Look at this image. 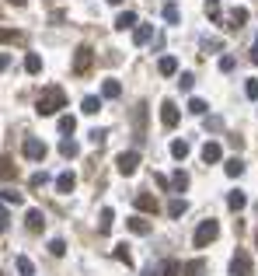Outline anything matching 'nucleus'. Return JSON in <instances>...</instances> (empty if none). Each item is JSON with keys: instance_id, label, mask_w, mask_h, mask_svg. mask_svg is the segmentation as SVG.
I'll list each match as a JSON object with an SVG mask.
<instances>
[{"instance_id": "1", "label": "nucleus", "mask_w": 258, "mask_h": 276, "mask_svg": "<svg viewBox=\"0 0 258 276\" xmlns=\"http://www.w3.org/2000/svg\"><path fill=\"white\" fill-rule=\"evenodd\" d=\"M60 109H66V91L56 87V84L42 87V95H39V102H35V112H39V116H53V112H60Z\"/></svg>"}, {"instance_id": "2", "label": "nucleus", "mask_w": 258, "mask_h": 276, "mask_svg": "<svg viewBox=\"0 0 258 276\" xmlns=\"http://www.w3.org/2000/svg\"><path fill=\"white\" fill-rule=\"evenodd\" d=\"M220 238V224L216 220H202L199 227H195V234H192V245L195 248H206L209 241H216Z\"/></svg>"}, {"instance_id": "3", "label": "nucleus", "mask_w": 258, "mask_h": 276, "mask_svg": "<svg viewBox=\"0 0 258 276\" xmlns=\"http://www.w3.org/2000/svg\"><path fill=\"white\" fill-rule=\"evenodd\" d=\"M230 276H251V255H248L244 248L234 252V259H230Z\"/></svg>"}, {"instance_id": "4", "label": "nucleus", "mask_w": 258, "mask_h": 276, "mask_svg": "<svg viewBox=\"0 0 258 276\" xmlns=\"http://www.w3.org/2000/svg\"><path fill=\"white\" fill-rule=\"evenodd\" d=\"M115 168H119V175H133V171L140 168V154H136V150H122V154L115 157Z\"/></svg>"}, {"instance_id": "5", "label": "nucleus", "mask_w": 258, "mask_h": 276, "mask_svg": "<svg viewBox=\"0 0 258 276\" xmlns=\"http://www.w3.org/2000/svg\"><path fill=\"white\" fill-rule=\"evenodd\" d=\"M21 150H25L28 161H42V157H46V143H42L39 137H28L25 143H21Z\"/></svg>"}, {"instance_id": "6", "label": "nucleus", "mask_w": 258, "mask_h": 276, "mask_svg": "<svg viewBox=\"0 0 258 276\" xmlns=\"http://www.w3.org/2000/svg\"><path fill=\"white\" fill-rule=\"evenodd\" d=\"M178 119H182L178 105H175V102H164V105H161V123H164V130H175Z\"/></svg>"}, {"instance_id": "7", "label": "nucleus", "mask_w": 258, "mask_h": 276, "mask_svg": "<svg viewBox=\"0 0 258 276\" xmlns=\"http://www.w3.org/2000/svg\"><path fill=\"white\" fill-rule=\"evenodd\" d=\"M91 63H94V53H91L87 46H80V49H77V56H73V73H87Z\"/></svg>"}, {"instance_id": "8", "label": "nucleus", "mask_w": 258, "mask_h": 276, "mask_svg": "<svg viewBox=\"0 0 258 276\" xmlns=\"http://www.w3.org/2000/svg\"><path fill=\"white\" fill-rule=\"evenodd\" d=\"M25 227H28L32 234H42V231H46V213H42V210H28V213H25Z\"/></svg>"}, {"instance_id": "9", "label": "nucleus", "mask_w": 258, "mask_h": 276, "mask_svg": "<svg viewBox=\"0 0 258 276\" xmlns=\"http://www.w3.org/2000/svg\"><path fill=\"white\" fill-rule=\"evenodd\" d=\"M28 35L18 32V28H0V46H25Z\"/></svg>"}, {"instance_id": "10", "label": "nucleus", "mask_w": 258, "mask_h": 276, "mask_svg": "<svg viewBox=\"0 0 258 276\" xmlns=\"http://www.w3.org/2000/svg\"><path fill=\"white\" fill-rule=\"evenodd\" d=\"M133 203H136V210H140V213H157V210H161L157 196H150V193H140Z\"/></svg>"}, {"instance_id": "11", "label": "nucleus", "mask_w": 258, "mask_h": 276, "mask_svg": "<svg viewBox=\"0 0 258 276\" xmlns=\"http://www.w3.org/2000/svg\"><path fill=\"white\" fill-rule=\"evenodd\" d=\"M227 21H230L227 28H234V32H237V28H244V25H248V7H234V11L227 14Z\"/></svg>"}, {"instance_id": "12", "label": "nucleus", "mask_w": 258, "mask_h": 276, "mask_svg": "<svg viewBox=\"0 0 258 276\" xmlns=\"http://www.w3.org/2000/svg\"><path fill=\"white\" fill-rule=\"evenodd\" d=\"M220 157H223V147H220L216 140H209V143L202 147V161H206V164H216Z\"/></svg>"}, {"instance_id": "13", "label": "nucleus", "mask_w": 258, "mask_h": 276, "mask_svg": "<svg viewBox=\"0 0 258 276\" xmlns=\"http://www.w3.org/2000/svg\"><path fill=\"white\" fill-rule=\"evenodd\" d=\"M73 186H77V175H73V171H63V175L56 178V193H60V196L73 193Z\"/></svg>"}, {"instance_id": "14", "label": "nucleus", "mask_w": 258, "mask_h": 276, "mask_svg": "<svg viewBox=\"0 0 258 276\" xmlns=\"http://www.w3.org/2000/svg\"><path fill=\"white\" fill-rule=\"evenodd\" d=\"M154 39V25H140V28H133V42L136 46H147Z\"/></svg>"}, {"instance_id": "15", "label": "nucleus", "mask_w": 258, "mask_h": 276, "mask_svg": "<svg viewBox=\"0 0 258 276\" xmlns=\"http://www.w3.org/2000/svg\"><path fill=\"white\" fill-rule=\"evenodd\" d=\"M60 154H63V157H77V154H80V143L73 137H63L60 140Z\"/></svg>"}, {"instance_id": "16", "label": "nucleus", "mask_w": 258, "mask_h": 276, "mask_svg": "<svg viewBox=\"0 0 258 276\" xmlns=\"http://www.w3.org/2000/svg\"><path fill=\"white\" fill-rule=\"evenodd\" d=\"M227 207H230L234 213H237V210H244V207H248V196H244L241 189H234V193L227 196Z\"/></svg>"}, {"instance_id": "17", "label": "nucleus", "mask_w": 258, "mask_h": 276, "mask_svg": "<svg viewBox=\"0 0 258 276\" xmlns=\"http://www.w3.org/2000/svg\"><path fill=\"white\" fill-rule=\"evenodd\" d=\"M157 70H161L164 77H171V73H178V60H175V56H161V60H157Z\"/></svg>"}, {"instance_id": "18", "label": "nucleus", "mask_w": 258, "mask_h": 276, "mask_svg": "<svg viewBox=\"0 0 258 276\" xmlns=\"http://www.w3.org/2000/svg\"><path fill=\"white\" fill-rule=\"evenodd\" d=\"M101 95H105V98H119V95H122V84H119L115 77H108V80L101 84Z\"/></svg>"}, {"instance_id": "19", "label": "nucleus", "mask_w": 258, "mask_h": 276, "mask_svg": "<svg viewBox=\"0 0 258 276\" xmlns=\"http://www.w3.org/2000/svg\"><path fill=\"white\" fill-rule=\"evenodd\" d=\"M80 109H84V116H98V112H101V98H94V95H87V98L80 102Z\"/></svg>"}, {"instance_id": "20", "label": "nucleus", "mask_w": 258, "mask_h": 276, "mask_svg": "<svg viewBox=\"0 0 258 276\" xmlns=\"http://www.w3.org/2000/svg\"><path fill=\"white\" fill-rule=\"evenodd\" d=\"M185 189H189V175L178 168V171L171 175V193H185Z\"/></svg>"}, {"instance_id": "21", "label": "nucleus", "mask_w": 258, "mask_h": 276, "mask_svg": "<svg viewBox=\"0 0 258 276\" xmlns=\"http://www.w3.org/2000/svg\"><path fill=\"white\" fill-rule=\"evenodd\" d=\"M25 70L28 73H42V56L39 53H25Z\"/></svg>"}, {"instance_id": "22", "label": "nucleus", "mask_w": 258, "mask_h": 276, "mask_svg": "<svg viewBox=\"0 0 258 276\" xmlns=\"http://www.w3.org/2000/svg\"><path fill=\"white\" fill-rule=\"evenodd\" d=\"M133 25H136V14H133V11H122V14L115 18V28H119V32H129Z\"/></svg>"}, {"instance_id": "23", "label": "nucleus", "mask_w": 258, "mask_h": 276, "mask_svg": "<svg viewBox=\"0 0 258 276\" xmlns=\"http://www.w3.org/2000/svg\"><path fill=\"white\" fill-rule=\"evenodd\" d=\"M223 171H227L230 178H237V175H244V161H241V157H230V161L223 164Z\"/></svg>"}, {"instance_id": "24", "label": "nucleus", "mask_w": 258, "mask_h": 276, "mask_svg": "<svg viewBox=\"0 0 258 276\" xmlns=\"http://www.w3.org/2000/svg\"><path fill=\"white\" fill-rule=\"evenodd\" d=\"M0 200H4V203H21L25 196H21V189H14V186H4V189H0Z\"/></svg>"}, {"instance_id": "25", "label": "nucleus", "mask_w": 258, "mask_h": 276, "mask_svg": "<svg viewBox=\"0 0 258 276\" xmlns=\"http://www.w3.org/2000/svg\"><path fill=\"white\" fill-rule=\"evenodd\" d=\"M171 157H175V161H185V157H189V143H185V140H175V143H171Z\"/></svg>"}, {"instance_id": "26", "label": "nucleus", "mask_w": 258, "mask_h": 276, "mask_svg": "<svg viewBox=\"0 0 258 276\" xmlns=\"http://www.w3.org/2000/svg\"><path fill=\"white\" fill-rule=\"evenodd\" d=\"M129 231H133V234H150V220L133 217V220H129Z\"/></svg>"}, {"instance_id": "27", "label": "nucleus", "mask_w": 258, "mask_h": 276, "mask_svg": "<svg viewBox=\"0 0 258 276\" xmlns=\"http://www.w3.org/2000/svg\"><path fill=\"white\" fill-rule=\"evenodd\" d=\"M14 175H18V168H14L7 157H0V182H11Z\"/></svg>"}, {"instance_id": "28", "label": "nucleus", "mask_w": 258, "mask_h": 276, "mask_svg": "<svg viewBox=\"0 0 258 276\" xmlns=\"http://www.w3.org/2000/svg\"><path fill=\"white\" fill-rule=\"evenodd\" d=\"M185 276H202L206 273V262L202 259H192V262H185V269H182Z\"/></svg>"}, {"instance_id": "29", "label": "nucleus", "mask_w": 258, "mask_h": 276, "mask_svg": "<svg viewBox=\"0 0 258 276\" xmlns=\"http://www.w3.org/2000/svg\"><path fill=\"white\" fill-rule=\"evenodd\" d=\"M56 126H60V133H63V137H70V133L77 130V119H73V116H60V123H56Z\"/></svg>"}, {"instance_id": "30", "label": "nucleus", "mask_w": 258, "mask_h": 276, "mask_svg": "<svg viewBox=\"0 0 258 276\" xmlns=\"http://www.w3.org/2000/svg\"><path fill=\"white\" fill-rule=\"evenodd\" d=\"M18 273H21V276H32V273H35V262H32L28 255H18Z\"/></svg>"}, {"instance_id": "31", "label": "nucleus", "mask_w": 258, "mask_h": 276, "mask_svg": "<svg viewBox=\"0 0 258 276\" xmlns=\"http://www.w3.org/2000/svg\"><path fill=\"white\" fill-rule=\"evenodd\" d=\"M185 210H189V203H185V200H171V203H168V217H182Z\"/></svg>"}, {"instance_id": "32", "label": "nucleus", "mask_w": 258, "mask_h": 276, "mask_svg": "<svg viewBox=\"0 0 258 276\" xmlns=\"http://www.w3.org/2000/svg\"><path fill=\"white\" fill-rule=\"evenodd\" d=\"M112 220H115V213H112V210H101V224H98V231L108 234V231H112Z\"/></svg>"}, {"instance_id": "33", "label": "nucleus", "mask_w": 258, "mask_h": 276, "mask_svg": "<svg viewBox=\"0 0 258 276\" xmlns=\"http://www.w3.org/2000/svg\"><path fill=\"white\" fill-rule=\"evenodd\" d=\"M49 255H66V241L63 238H53V241H49Z\"/></svg>"}, {"instance_id": "34", "label": "nucleus", "mask_w": 258, "mask_h": 276, "mask_svg": "<svg viewBox=\"0 0 258 276\" xmlns=\"http://www.w3.org/2000/svg\"><path fill=\"white\" fill-rule=\"evenodd\" d=\"M206 109H209V105H206L202 98H192V102H189V112H192V116H206Z\"/></svg>"}, {"instance_id": "35", "label": "nucleus", "mask_w": 258, "mask_h": 276, "mask_svg": "<svg viewBox=\"0 0 258 276\" xmlns=\"http://www.w3.org/2000/svg\"><path fill=\"white\" fill-rule=\"evenodd\" d=\"M164 18L168 25H178V4H164Z\"/></svg>"}, {"instance_id": "36", "label": "nucleus", "mask_w": 258, "mask_h": 276, "mask_svg": "<svg viewBox=\"0 0 258 276\" xmlns=\"http://www.w3.org/2000/svg\"><path fill=\"white\" fill-rule=\"evenodd\" d=\"M115 259L126 262V266H133V259H129V245H115Z\"/></svg>"}, {"instance_id": "37", "label": "nucleus", "mask_w": 258, "mask_h": 276, "mask_svg": "<svg viewBox=\"0 0 258 276\" xmlns=\"http://www.w3.org/2000/svg\"><path fill=\"white\" fill-rule=\"evenodd\" d=\"M206 14H209L213 21H220V0H206Z\"/></svg>"}, {"instance_id": "38", "label": "nucleus", "mask_w": 258, "mask_h": 276, "mask_svg": "<svg viewBox=\"0 0 258 276\" xmlns=\"http://www.w3.org/2000/svg\"><path fill=\"white\" fill-rule=\"evenodd\" d=\"M192 84H195L192 73H182V77H178V87H182V91H192Z\"/></svg>"}, {"instance_id": "39", "label": "nucleus", "mask_w": 258, "mask_h": 276, "mask_svg": "<svg viewBox=\"0 0 258 276\" xmlns=\"http://www.w3.org/2000/svg\"><path fill=\"white\" fill-rule=\"evenodd\" d=\"M244 95H248V98H258V80H255V77L244 84Z\"/></svg>"}, {"instance_id": "40", "label": "nucleus", "mask_w": 258, "mask_h": 276, "mask_svg": "<svg viewBox=\"0 0 258 276\" xmlns=\"http://www.w3.org/2000/svg\"><path fill=\"white\" fill-rule=\"evenodd\" d=\"M206 130H223V119H220V116H209V119H206Z\"/></svg>"}, {"instance_id": "41", "label": "nucleus", "mask_w": 258, "mask_h": 276, "mask_svg": "<svg viewBox=\"0 0 258 276\" xmlns=\"http://www.w3.org/2000/svg\"><path fill=\"white\" fill-rule=\"evenodd\" d=\"M46 182H49V175H46V171H39V175H32V186H35V189H39V186H46Z\"/></svg>"}, {"instance_id": "42", "label": "nucleus", "mask_w": 258, "mask_h": 276, "mask_svg": "<svg viewBox=\"0 0 258 276\" xmlns=\"http://www.w3.org/2000/svg\"><path fill=\"white\" fill-rule=\"evenodd\" d=\"M7 224H11V213H7V207H0V231H7Z\"/></svg>"}, {"instance_id": "43", "label": "nucleus", "mask_w": 258, "mask_h": 276, "mask_svg": "<svg viewBox=\"0 0 258 276\" xmlns=\"http://www.w3.org/2000/svg\"><path fill=\"white\" fill-rule=\"evenodd\" d=\"M220 70L230 73V70H234V56H223V60H220Z\"/></svg>"}, {"instance_id": "44", "label": "nucleus", "mask_w": 258, "mask_h": 276, "mask_svg": "<svg viewBox=\"0 0 258 276\" xmlns=\"http://www.w3.org/2000/svg\"><path fill=\"white\" fill-rule=\"evenodd\" d=\"M87 137L94 140V143H105V137H108V133H105V130H91V133H87Z\"/></svg>"}, {"instance_id": "45", "label": "nucleus", "mask_w": 258, "mask_h": 276, "mask_svg": "<svg viewBox=\"0 0 258 276\" xmlns=\"http://www.w3.org/2000/svg\"><path fill=\"white\" fill-rule=\"evenodd\" d=\"M164 276H178V266H175V262H171V259H168V262H164Z\"/></svg>"}, {"instance_id": "46", "label": "nucleus", "mask_w": 258, "mask_h": 276, "mask_svg": "<svg viewBox=\"0 0 258 276\" xmlns=\"http://www.w3.org/2000/svg\"><path fill=\"white\" fill-rule=\"evenodd\" d=\"M11 67V56H7V53H0V70H7Z\"/></svg>"}, {"instance_id": "47", "label": "nucleus", "mask_w": 258, "mask_h": 276, "mask_svg": "<svg viewBox=\"0 0 258 276\" xmlns=\"http://www.w3.org/2000/svg\"><path fill=\"white\" fill-rule=\"evenodd\" d=\"M251 63H258V39H255V46H251Z\"/></svg>"}, {"instance_id": "48", "label": "nucleus", "mask_w": 258, "mask_h": 276, "mask_svg": "<svg viewBox=\"0 0 258 276\" xmlns=\"http://www.w3.org/2000/svg\"><path fill=\"white\" fill-rule=\"evenodd\" d=\"M7 4H14V7H18V4H25V0H7Z\"/></svg>"}, {"instance_id": "49", "label": "nucleus", "mask_w": 258, "mask_h": 276, "mask_svg": "<svg viewBox=\"0 0 258 276\" xmlns=\"http://www.w3.org/2000/svg\"><path fill=\"white\" fill-rule=\"evenodd\" d=\"M108 4H122V0H108Z\"/></svg>"}, {"instance_id": "50", "label": "nucleus", "mask_w": 258, "mask_h": 276, "mask_svg": "<svg viewBox=\"0 0 258 276\" xmlns=\"http://www.w3.org/2000/svg\"><path fill=\"white\" fill-rule=\"evenodd\" d=\"M255 245H258V231H255Z\"/></svg>"}, {"instance_id": "51", "label": "nucleus", "mask_w": 258, "mask_h": 276, "mask_svg": "<svg viewBox=\"0 0 258 276\" xmlns=\"http://www.w3.org/2000/svg\"><path fill=\"white\" fill-rule=\"evenodd\" d=\"M0 276H4V273H0Z\"/></svg>"}]
</instances>
